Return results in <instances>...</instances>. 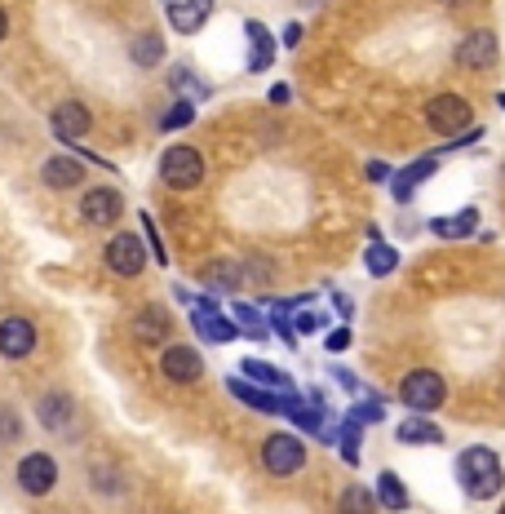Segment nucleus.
<instances>
[{
  "label": "nucleus",
  "mask_w": 505,
  "mask_h": 514,
  "mask_svg": "<svg viewBox=\"0 0 505 514\" xmlns=\"http://www.w3.org/2000/svg\"><path fill=\"white\" fill-rule=\"evenodd\" d=\"M457 483L470 501H492L505 488L501 457L488 444H470L457 452Z\"/></svg>",
  "instance_id": "nucleus-1"
},
{
  "label": "nucleus",
  "mask_w": 505,
  "mask_h": 514,
  "mask_svg": "<svg viewBox=\"0 0 505 514\" xmlns=\"http://www.w3.org/2000/svg\"><path fill=\"white\" fill-rule=\"evenodd\" d=\"M399 399H404V408H412V413L430 417L448 399V382H443L435 368H412L404 382H399Z\"/></svg>",
  "instance_id": "nucleus-2"
},
{
  "label": "nucleus",
  "mask_w": 505,
  "mask_h": 514,
  "mask_svg": "<svg viewBox=\"0 0 505 514\" xmlns=\"http://www.w3.org/2000/svg\"><path fill=\"white\" fill-rule=\"evenodd\" d=\"M426 125L439 133V138H461V133L474 129V107L457 94H439L426 102Z\"/></svg>",
  "instance_id": "nucleus-3"
},
{
  "label": "nucleus",
  "mask_w": 505,
  "mask_h": 514,
  "mask_svg": "<svg viewBox=\"0 0 505 514\" xmlns=\"http://www.w3.org/2000/svg\"><path fill=\"white\" fill-rule=\"evenodd\" d=\"M226 390H231L235 399H240V404H249L253 413H271V417H288V408L297 404V390H271V386H257V382H249V377H231V382H226Z\"/></svg>",
  "instance_id": "nucleus-4"
},
{
  "label": "nucleus",
  "mask_w": 505,
  "mask_h": 514,
  "mask_svg": "<svg viewBox=\"0 0 505 514\" xmlns=\"http://www.w3.org/2000/svg\"><path fill=\"white\" fill-rule=\"evenodd\" d=\"M160 178L173 191H191L204 182V156L195 147H169L160 156Z\"/></svg>",
  "instance_id": "nucleus-5"
},
{
  "label": "nucleus",
  "mask_w": 505,
  "mask_h": 514,
  "mask_svg": "<svg viewBox=\"0 0 505 514\" xmlns=\"http://www.w3.org/2000/svg\"><path fill=\"white\" fill-rule=\"evenodd\" d=\"M262 466L271 470L275 479H293L297 470L306 466V444L297 435H288V430H280V435H271L262 444Z\"/></svg>",
  "instance_id": "nucleus-6"
},
{
  "label": "nucleus",
  "mask_w": 505,
  "mask_h": 514,
  "mask_svg": "<svg viewBox=\"0 0 505 514\" xmlns=\"http://www.w3.org/2000/svg\"><path fill=\"white\" fill-rule=\"evenodd\" d=\"M102 262H107L111 275H120V280H133V275L147 271V244H142L133 231H120V235H111V244H107V253H102Z\"/></svg>",
  "instance_id": "nucleus-7"
},
{
  "label": "nucleus",
  "mask_w": 505,
  "mask_h": 514,
  "mask_svg": "<svg viewBox=\"0 0 505 514\" xmlns=\"http://www.w3.org/2000/svg\"><path fill=\"white\" fill-rule=\"evenodd\" d=\"M191 324H195V333L204 337V342H213V346H226V342H235L240 337V324L235 320H226V315L218 311V297H200V302H191Z\"/></svg>",
  "instance_id": "nucleus-8"
},
{
  "label": "nucleus",
  "mask_w": 505,
  "mask_h": 514,
  "mask_svg": "<svg viewBox=\"0 0 505 514\" xmlns=\"http://www.w3.org/2000/svg\"><path fill=\"white\" fill-rule=\"evenodd\" d=\"M54 483H58V461L49 452H27L18 461V488L27 497H45V492H54Z\"/></svg>",
  "instance_id": "nucleus-9"
},
{
  "label": "nucleus",
  "mask_w": 505,
  "mask_h": 514,
  "mask_svg": "<svg viewBox=\"0 0 505 514\" xmlns=\"http://www.w3.org/2000/svg\"><path fill=\"white\" fill-rule=\"evenodd\" d=\"M497 58H501V45H497V36H492L488 27H479V32H466V36H461L457 63L466 67V71H492V67H497Z\"/></svg>",
  "instance_id": "nucleus-10"
},
{
  "label": "nucleus",
  "mask_w": 505,
  "mask_h": 514,
  "mask_svg": "<svg viewBox=\"0 0 505 514\" xmlns=\"http://www.w3.org/2000/svg\"><path fill=\"white\" fill-rule=\"evenodd\" d=\"M120 213H125V195L116 187H94L80 200V218L89 226H111V222H120Z\"/></svg>",
  "instance_id": "nucleus-11"
},
{
  "label": "nucleus",
  "mask_w": 505,
  "mask_h": 514,
  "mask_svg": "<svg viewBox=\"0 0 505 514\" xmlns=\"http://www.w3.org/2000/svg\"><path fill=\"white\" fill-rule=\"evenodd\" d=\"M160 373L169 377V382H200L204 377V359L195 346H164V355H160Z\"/></svg>",
  "instance_id": "nucleus-12"
},
{
  "label": "nucleus",
  "mask_w": 505,
  "mask_h": 514,
  "mask_svg": "<svg viewBox=\"0 0 505 514\" xmlns=\"http://www.w3.org/2000/svg\"><path fill=\"white\" fill-rule=\"evenodd\" d=\"M36 351V324L23 320V315H9L0 320V355L5 359H27Z\"/></svg>",
  "instance_id": "nucleus-13"
},
{
  "label": "nucleus",
  "mask_w": 505,
  "mask_h": 514,
  "mask_svg": "<svg viewBox=\"0 0 505 514\" xmlns=\"http://www.w3.org/2000/svg\"><path fill=\"white\" fill-rule=\"evenodd\" d=\"M213 14V0H164V18L173 23V32L195 36Z\"/></svg>",
  "instance_id": "nucleus-14"
},
{
  "label": "nucleus",
  "mask_w": 505,
  "mask_h": 514,
  "mask_svg": "<svg viewBox=\"0 0 505 514\" xmlns=\"http://www.w3.org/2000/svg\"><path fill=\"white\" fill-rule=\"evenodd\" d=\"M54 138L58 142H67V147H76V138H85L89 125H94V116H89V107L85 102H63V107L54 111Z\"/></svg>",
  "instance_id": "nucleus-15"
},
{
  "label": "nucleus",
  "mask_w": 505,
  "mask_h": 514,
  "mask_svg": "<svg viewBox=\"0 0 505 514\" xmlns=\"http://www.w3.org/2000/svg\"><path fill=\"white\" fill-rule=\"evenodd\" d=\"M435 169H439V156H421V160H412L408 169H399L395 178H390V195H395V204H408L412 195H417L421 182L435 178Z\"/></svg>",
  "instance_id": "nucleus-16"
},
{
  "label": "nucleus",
  "mask_w": 505,
  "mask_h": 514,
  "mask_svg": "<svg viewBox=\"0 0 505 514\" xmlns=\"http://www.w3.org/2000/svg\"><path fill=\"white\" fill-rule=\"evenodd\" d=\"M169 328H173V315L164 311V306H138V315H133V337L138 342H169Z\"/></svg>",
  "instance_id": "nucleus-17"
},
{
  "label": "nucleus",
  "mask_w": 505,
  "mask_h": 514,
  "mask_svg": "<svg viewBox=\"0 0 505 514\" xmlns=\"http://www.w3.org/2000/svg\"><path fill=\"white\" fill-rule=\"evenodd\" d=\"M40 178H45V187H54V191H71L85 182V164L76 156H54V160H45Z\"/></svg>",
  "instance_id": "nucleus-18"
},
{
  "label": "nucleus",
  "mask_w": 505,
  "mask_h": 514,
  "mask_svg": "<svg viewBox=\"0 0 505 514\" xmlns=\"http://www.w3.org/2000/svg\"><path fill=\"white\" fill-rule=\"evenodd\" d=\"M200 280H204V289L209 293H235L244 284V266L231 262V257H218V262H209L200 271Z\"/></svg>",
  "instance_id": "nucleus-19"
},
{
  "label": "nucleus",
  "mask_w": 505,
  "mask_h": 514,
  "mask_svg": "<svg viewBox=\"0 0 505 514\" xmlns=\"http://www.w3.org/2000/svg\"><path fill=\"white\" fill-rule=\"evenodd\" d=\"M395 439H399V444H408V448H430V444H443V430L435 426V421H430V417H404V421H399V426H395Z\"/></svg>",
  "instance_id": "nucleus-20"
},
{
  "label": "nucleus",
  "mask_w": 505,
  "mask_h": 514,
  "mask_svg": "<svg viewBox=\"0 0 505 514\" xmlns=\"http://www.w3.org/2000/svg\"><path fill=\"white\" fill-rule=\"evenodd\" d=\"M430 231L439 240H470L479 231V209H461V213H448V218H430Z\"/></svg>",
  "instance_id": "nucleus-21"
},
{
  "label": "nucleus",
  "mask_w": 505,
  "mask_h": 514,
  "mask_svg": "<svg viewBox=\"0 0 505 514\" xmlns=\"http://www.w3.org/2000/svg\"><path fill=\"white\" fill-rule=\"evenodd\" d=\"M71 413H76V408H71V395H45L36 404V417H40V426L45 430H58V435H63V430L71 426Z\"/></svg>",
  "instance_id": "nucleus-22"
},
{
  "label": "nucleus",
  "mask_w": 505,
  "mask_h": 514,
  "mask_svg": "<svg viewBox=\"0 0 505 514\" xmlns=\"http://www.w3.org/2000/svg\"><path fill=\"white\" fill-rule=\"evenodd\" d=\"M377 506L381 510H395V514L408 510V488L399 483L395 470H381V475H377Z\"/></svg>",
  "instance_id": "nucleus-23"
},
{
  "label": "nucleus",
  "mask_w": 505,
  "mask_h": 514,
  "mask_svg": "<svg viewBox=\"0 0 505 514\" xmlns=\"http://www.w3.org/2000/svg\"><path fill=\"white\" fill-rule=\"evenodd\" d=\"M244 32H249V40H253V58H249V71H266L271 67V58H275V36L266 32L257 18H249L244 23Z\"/></svg>",
  "instance_id": "nucleus-24"
},
{
  "label": "nucleus",
  "mask_w": 505,
  "mask_h": 514,
  "mask_svg": "<svg viewBox=\"0 0 505 514\" xmlns=\"http://www.w3.org/2000/svg\"><path fill=\"white\" fill-rule=\"evenodd\" d=\"M240 373L249 377V382L257 386H271V390H293V382H288V373H280L275 364H266V359H240Z\"/></svg>",
  "instance_id": "nucleus-25"
},
{
  "label": "nucleus",
  "mask_w": 505,
  "mask_h": 514,
  "mask_svg": "<svg viewBox=\"0 0 505 514\" xmlns=\"http://www.w3.org/2000/svg\"><path fill=\"white\" fill-rule=\"evenodd\" d=\"M395 266H399V253L390 249V244H368V253H364V271L368 275H377V280H386V275H395Z\"/></svg>",
  "instance_id": "nucleus-26"
},
{
  "label": "nucleus",
  "mask_w": 505,
  "mask_h": 514,
  "mask_svg": "<svg viewBox=\"0 0 505 514\" xmlns=\"http://www.w3.org/2000/svg\"><path fill=\"white\" fill-rule=\"evenodd\" d=\"M129 58H133L138 67H160V63H164V40H160L156 32H142L138 40H133Z\"/></svg>",
  "instance_id": "nucleus-27"
},
{
  "label": "nucleus",
  "mask_w": 505,
  "mask_h": 514,
  "mask_svg": "<svg viewBox=\"0 0 505 514\" xmlns=\"http://www.w3.org/2000/svg\"><path fill=\"white\" fill-rule=\"evenodd\" d=\"M337 514H377V492H368L364 483H350V488L342 492Z\"/></svg>",
  "instance_id": "nucleus-28"
},
{
  "label": "nucleus",
  "mask_w": 505,
  "mask_h": 514,
  "mask_svg": "<svg viewBox=\"0 0 505 514\" xmlns=\"http://www.w3.org/2000/svg\"><path fill=\"white\" fill-rule=\"evenodd\" d=\"M359 439H364V421L346 417L342 426H337V448H342V457L350 461V466L359 461Z\"/></svg>",
  "instance_id": "nucleus-29"
},
{
  "label": "nucleus",
  "mask_w": 505,
  "mask_h": 514,
  "mask_svg": "<svg viewBox=\"0 0 505 514\" xmlns=\"http://www.w3.org/2000/svg\"><path fill=\"white\" fill-rule=\"evenodd\" d=\"M191 120H195V102H187V98H178V102H173V107L169 111H164V120H160V129H187L191 125Z\"/></svg>",
  "instance_id": "nucleus-30"
},
{
  "label": "nucleus",
  "mask_w": 505,
  "mask_h": 514,
  "mask_svg": "<svg viewBox=\"0 0 505 514\" xmlns=\"http://www.w3.org/2000/svg\"><path fill=\"white\" fill-rule=\"evenodd\" d=\"M235 324H240V333L257 337V342H262V337H266V320H262V315L253 311L249 302H240V306H235Z\"/></svg>",
  "instance_id": "nucleus-31"
},
{
  "label": "nucleus",
  "mask_w": 505,
  "mask_h": 514,
  "mask_svg": "<svg viewBox=\"0 0 505 514\" xmlns=\"http://www.w3.org/2000/svg\"><path fill=\"white\" fill-rule=\"evenodd\" d=\"M350 417L364 421V426H377V421H386V404H381L377 395H368V404H355L350 408Z\"/></svg>",
  "instance_id": "nucleus-32"
},
{
  "label": "nucleus",
  "mask_w": 505,
  "mask_h": 514,
  "mask_svg": "<svg viewBox=\"0 0 505 514\" xmlns=\"http://www.w3.org/2000/svg\"><path fill=\"white\" fill-rule=\"evenodd\" d=\"M293 328H297V337H311V333H324V328H328V315H319V311H302V315H297V320H293Z\"/></svg>",
  "instance_id": "nucleus-33"
},
{
  "label": "nucleus",
  "mask_w": 505,
  "mask_h": 514,
  "mask_svg": "<svg viewBox=\"0 0 505 514\" xmlns=\"http://www.w3.org/2000/svg\"><path fill=\"white\" fill-rule=\"evenodd\" d=\"M23 435V421H18L14 408H0V444H14Z\"/></svg>",
  "instance_id": "nucleus-34"
},
{
  "label": "nucleus",
  "mask_w": 505,
  "mask_h": 514,
  "mask_svg": "<svg viewBox=\"0 0 505 514\" xmlns=\"http://www.w3.org/2000/svg\"><path fill=\"white\" fill-rule=\"evenodd\" d=\"M142 235H147V244H151V257H156V262H169V253H164V244H160V231H156V222L147 218V213H142Z\"/></svg>",
  "instance_id": "nucleus-35"
},
{
  "label": "nucleus",
  "mask_w": 505,
  "mask_h": 514,
  "mask_svg": "<svg viewBox=\"0 0 505 514\" xmlns=\"http://www.w3.org/2000/svg\"><path fill=\"white\" fill-rule=\"evenodd\" d=\"M324 346H328V355H342L350 346V328H333V333L324 337Z\"/></svg>",
  "instance_id": "nucleus-36"
},
{
  "label": "nucleus",
  "mask_w": 505,
  "mask_h": 514,
  "mask_svg": "<svg viewBox=\"0 0 505 514\" xmlns=\"http://www.w3.org/2000/svg\"><path fill=\"white\" fill-rule=\"evenodd\" d=\"M364 173H368V182H390V178H395V173H390V164H381V160H373Z\"/></svg>",
  "instance_id": "nucleus-37"
},
{
  "label": "nucleus",
  "mask_w": 505,
  "mask_h": 514,
  "mask_svg": "<svg viewBox=\"0 0 505 514\" xmlns=\"http://www.w3.org/2000/svg\"><path fill=\"white\" fill-rule=\"evenodd\" d=\"M302 45V23H288L284 27V49H297Z\"/></svg>",
  "instance_id": "nucleus-38"
},
{
  "label": "nucleus",
  "mask_w": 505,
  "mask_h": 514,
  "mask_svg": "<svg viewBox=\"0 0 505 514\" xmlns=\"http://www.w3.org/2000/svg\"><path fill=\"white\" fill-rule=\"evenodd\" d=\"M333 306L342 311V320H350V315H355V302H350L346 293H333Z\"/></svg>",
  "instance_id": "nucleus-39"
},
{
  "label": "nucleus",
  "mask_w": 505,
  "mask_h": 514,
  "mask_svg": "<svg viewBox=\"0 0 505 514\" xmlns=\"http://www.w3.org/2000/svg\"><path fill=\"white\" fill-rule=\"evenodd\" d=\"M333 377H337V382H342L346 390H359V382H355V377L346 373V368H337V364H333Z\"/></svg>",
  "instance_id": "nucleus-40"
},
{
  "label": "nucleus",
  "mask_w": 505,
  "mask_h": 514,
  "mask_svg": "<svg viewBox=\"0 0 505 514\" xmlns=\"http://www.w3.org/2000/svg\"><path fill=\"white\" fill-rule=\"evenodd\" d=\"M288 98H293V94H288V85H275V89H271V102H275V107H284Z\"/></svg>",
  "instance_id": "nucleus-41"
},
{
  "label": "nucleus",
  "mask_w": 505,
  "mask_h": 514,
  "mask_svg": "<svg viewBox=\"0 0 505 514\" xmlns=\"http://www.w3.org/2000/svg\"><path fill=\"white\" fill-rule=\"evenodd\" d=\"M9 36V18H5V9H0V40Z\"/></svg>",
  "instance_id": "nucleus-42"
},
{
  "label": "nucleus",
  "mask_w": 505,
  "mask_h": 514,
  "mask_svg": "<svg viewBox=\"0 0 505 514\" xmlns=\"http://www.w3.org/2000/svg\"><path fill=\"white\" fill-rule=\"evenodd\" d=\"M439 5H448V9H457V5H466V0H439Z\"/></svg>",
  "instance_id": "nucleus-43"
},
{
  "label": "nucleus",
  "mask_w": 505,
  "mask_h": 514,
  "mask_svg": "<svg viewBox=\"0 0 505 514\" xmlns=\"http://www.w3.org/2000/svg\"><path fill=\"white\" fill-rule=\"evenodd\" d=\"M497 102H501V111H505V94H497Z\"/></svg>",
  "instance_id": "nucleus-44"
}]
</instances>
